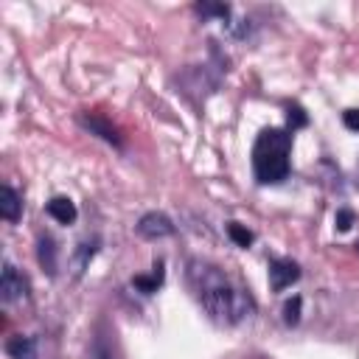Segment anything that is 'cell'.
Wrapping results in <instances>:
<instances>
[{
	"mask_svg": "<svg viewBox=\"0 0 359 359\" xmlns=\"http://www.w3.org/2000/svg\"><path fill=\"white\" fill-rule=\"evenodd\" d=\"M196 11H202V14H219V17H227L230 14L227 6H196Z\"/></svg>",
	"mask_w": 359,
	"mask_h": 359,
	"instance_id": "obj_18",
	"label": "cell"
},
{
	"mask_svg": "<svg viewBox=\"0 0 359 359\" xmlns=\"http://www.w3.org/2000/svg\"><path fill=\"white\" fill-rule=\"evenodd\" d=\"M292 135L283 129H264L252 146V171L261 182H280L289 174Z\"/></svg>",
	"mask_w": 359,
	"mask_h": 359,
	"instance_id": "obj_2",
	"label": "cell"
},
{
	"mask_svg": "<svg viewBox=\"0 0 359 359\" xmlns=\"http://www.w3.org/2000/svg\"><path fill=\"white\" fill-rule=\"evenodd\" d=\"M188 280H191L196 297L202 300L205 311L210 317H216L219 323H238L247 314H252L250 294L233 289L216 266H210L205 261H191L188 264Z\"/></svg>",
	"mask_w": 359,
	"mask_h": 359,
	"instance_id": "obj_1",
	"label": "cell"
},
{
	"mask_svg": "<svg viewBox=\"0 0 359 359\" xmlns=\"http://www.w3.org/2000/svg\"><path fill=\"white\" fill-rule=\"evenodd\" d=\"M227 233H230V238L238 244V247H247V244H252V233L247 230V227H241V224H227Z\"/></svg>",
	"mask_w": 359,
	"mask_h": 359,
	"instance_id": "obj_14",
	"label": "cell"
},
{
	"mask_svg": "<svg viewBox=\"0 0 359 359\" xmlns=\"http://www.w3.org/2000/svg\"><path fill=\"white\" fill-rule=\"evenodd\" d=\"M334 222H337V230H351V224H353V213H351V210H339Z\"/></svg>",
	"mask_w": 359,
	"mask_h": 359,
	"instance_id": "obj_17",
	"label": "cell"
},
{
	"mask_svg": "<svg viewBox=\"0 0 359 359\" xmlns=\"http://www.w3.org/2000/svg\"><path fill=\"white\" fill-rule=\"evenodd\" d=\"M289 123H292V129L306 123V115H303V109H300V107H292V109H289Z\"/></svg>",
	"mask_w": 359,
	"mask_h": 359,
	"instance_id": "obj_19",
	"label": "cell"
},
{
	"mask_svg": "<svg viewBox=\"0 0 359 359\" xmlns=\"http://www.w3.org/2000/svg\"><path fill=\"white\" fill-rule=\"evenodd\" d=\"M297 278H300V266H297L294 261H289V258H278V261H272V266H269V283H272L275 292L292 286Z\"/></svg>",
	"mask_w": 359,
	"mask_h": 359,
	"instance_id": "obj_4",
	"label": "cell"
},
{
	"mask_svg": "<svg viewBox=\"0 0 359 359\" xmlns=\"http://www.w3.org/2000/svg\"><path fill=\"white\" fill-rule=\"evenodd\" d=\"M6 351H8L11 359H36V348H34L31 337H11Z\"/></svg>",
	"mask_w": 359,
	"mask_h": 359,
	"instance_id": "obj_9",
	"label": "cell"
},
{
	"mask_svg": "<svg viewBox=\"0 0 359 359\" xmlns=\"http://www.w3.org/2000/svg\"><path fill=\"white\" fill-rule=\"evenodd\" d=\"M90 359H115V353H112V348H109V342H107L104 337H95V339H93Z\"/></svg>",
	"mask_w": 359,
	"mask_h": 359,
	"instance_id": "obj_13",
	"label": "cell"
},
{
	"mask_svg": "<svg viewBox=\"0 0 359 359\" xmlns=\"http://www.w3.org/2000/svg\"><path fill=\"white\" fill-rule=\"evenodd\" d=\"M81 123H84L90 132H95L98 137H104L107 143L121 146V135H118V129H115L112 123H107L101 115H81Z\"/></svg>",
	"mask_w": 359,
	"mask_h": 359,
	"instance_id": "obj_6",
	"label": "cell"
},
{
	"mask_svg": "<svg viewBox=\"0 0 359 359\" xmlns=\"http://www.w3.org/2000/svg\"><path fill=\"white\" fill-rule=\"evenodd\" d=\"M48 216L56 219L59 224H70L76 219V205L67 199V196H53L48 202Z\"/></svg>",
	"mask_w": 359,
	"mask_h": 359,
	"instance_id": "obj_8",
	"label": "cell"
},
{
	"mask_svg": "<svg viewBox=\"0 0 359 359\" xmlns=\"http://www.w3.org/2000/svg\"><path fill=\"white\" fill-rule=\"evenodd\" d=\"M160 280H163V272H154V275H135V280H132V283H135L140 292H146V294H149V292H154V289L160 286Z\"/></svg>",
	"mask_w": 359,
	"mask_h": 359,
	"instance_id": "obj_11",
	"label": "cell"
},
{
	"mask_svg": "<svg viewBox=\"0 0 359 359\" xmlns=\"http://www.w3.org/2000/svg\"><path fill=\"white\" fill-rule=\"evenodd\" d=\"M137 233H140L143 238H165V236L174 233V222H171L165 213H157V210H154V213L140 216Z\"/></svg>",
	"mask_w": 359,
	"mask_h": 359,
	"instance_id": "obj_3",
	"label": "cell"
},
{
	"mask_svg": "<svg viewBox=\"0 0 359 359\" xmlns=\"http://www.w3.org/2000/svg\"><path fill=\"white\" fill-rule=\"evenodd\" d=\"M342 123H345L351 132H359V109H345Z\"/></svg>",
	"mask_w": 359,
	"mask_h": 359,
	"instance_id": "obj_16",
	"label": "cell"
},
{
	"mask_svg": "<svg viewBox=\"0 0 359 359\" xmlns=\"http://www.w3.org/2000/svg\"><path fill=\"white\" fill-rule=\"evenodd\" d=\"M93 252H95V241H93V244H81V250H79V255H76V272H81V266L93 258Z\"/></svg>",
	"mask_w": 359,
	"mask_h": 359,
	"instance_id": "obj_15",
	"label": "cell"
},
{
	"mask_svg": "<svg viewBox=\"0 0 359 359\" xmlns=\"http://www.w3.org/2000/svg\"><path fill=\"white\" fill-rule=\"evenodd\" d=\"M25 294V280H22V275L6 261L3 264V275H0V297L6 300V303H14V300H20Z\"/></svg>",
	"mask_w": 359,
	"mask_h": 359,
	"instance_id": "obj_5",
	"label": "cell"
},
{
	"mask_svg": "<svg viewBox=\"0 0 359 359\" xmlns=\"http://www.w3.org/2000/svg\"><path fill=\"white\" fill-rule=\"evenodd\" d=\"M300 306H303V300L294 294L292 300H286V306H283V323L286 325H297V320H300Z\"/></svg>",
	"mask_w": 359,
	"mask_h": 359,
	"instance_id": "obj_12",
	"label": "cell"
},
{
	"mask_svg": "<svg viewBox=\"0 0 359 359\" xmlns=\"http://www.w3.org/2000/svg\"><path fill=\"white\" fill-rule=\"evenodd\" d=\"M56 250H53V241L50 238H39V264L48 269V272H56Z\"/></svg>",
	"mask_w": 359,
	"mask_h": 359,
	"instance_id": "obj_10",
	"label": "cell"
},
{
	"mask_svg": "<svg viewBox=\"0 0 359 359\" xmlns=\"http://www.w3.org/2000/svg\"><path fill=\"white\" fill-rule=\"evenodd\" d=\"M20 210H22V202H20V194L8 185L0 188V216L6 222H17L20 219Z\"/></svg>",
	"mask_w": 359,
	"mask_h": 359,
	"instance_id": "obj_7",
	"label": "cell"
}]
</instances>
